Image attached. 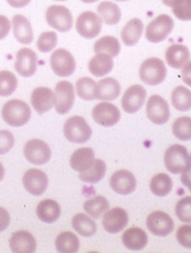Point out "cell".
<instances>
[{"label": "cell", "instance_id": "5b68a950", "mask_svg": "<svg viewBox=\"0 0 191 253\" xmlns=\"http://www.w3.org/2000/svg\"><path fill=\"white\" fill-rule=\"evenodd\" d=\"M46 20L50 27L60 32H67L73 27V16L63 5H52L46 12Z\"/></svg>", "mask_w": 191, "mask_h": 253}, {"label": "cell", "instance_id": "bcb514c9", "mask_svg": "<svg viewBox=\"0 0 191 253\" xmlns=\"http://www.w3.org/2000/svg\"><path fill=\"white\" fill-rule=\"evenodd\" d=\"M11 217L6 210L0 207V232H3L9 226Z\"/></svg>", "mask_w": 191, "mask_h": 253}, {"label": "cell", "instance_id": "7402d4cb", "mask_svg": "<svg viewBox=\"0 0 191 253\" xmlns=\"http://www.w3.org/2000/svg\"><path fill=\"white\" fill-rule=\"evenodd\" d=\"M191 58V53L188 47L182 44H173L166 51V60L168 65L173 69L183 68Z\"/></svg>", "mask_w": 191, "mask_h": 253}, {"label": "cell", "instance_id": "277c9868", "mask_svg": "<svg viewBox=\"0 0 191 253\" xmlns=\"http://www.w3.org/2000/svg\"><path fill=\"white\" fill-rule=\"evenodd\" d=\"M64 134L72 143L84 144L91 139L92 130L84 118L76 116L67 119L64 124Z\"/></svg>", "mask_w": 191, "mask_h": 253}, {"label": "cell", "instance_id": "74e56055", "mask_svg": "<svg viewBox=\"0 0 191 253\" xmlns=\"http://www.w3.org/2000/svg\"><path fill=\"white\" fill-rule=\"evenodd\" d=\"M96 84L91 78L85 77L79 79L76 82V92L78 96L85 101L96 99Z\"/></svg>", "mask_w": 191, "mask_h": 253}, {"label": "cell", "instance_id": "ac0fdd59", "mask_svg": "<svg viewBox=\"0 0 191 253\" xmlns=\"http://www.w3.org/2000/svg\"><path fill=\"white\" fill-rule=\"evenodd\" d=\"M129 223V215L122 208L108 210L102 217V226L108 233L116 234L123 231Z\"/></svg>", "mask_w": 191, "mask_h": 253}, {"label": "cell", "instance_id": "ee69618b", "mask_svg": "<svg viewBox=\"0 0 191 253\" xmlns=\"http://www.w3.org/2000/svg\"><path fill=\"white\" fill-rule=\"evenodd\" d=\"M14 145V137L8 130H0V155L9 152Z\"/></svg>", "mask_w": 191, "mask_h": 253}, {"label": "cell", "instance_id": "f907efd6", "mask_svg": "<svg viewBox=\"0 0 191 253\" xmlns=\"http://www.w3.org/2000/svg\"><path fill=\"white\" fill-rule=\"evenodd\" d=\"M4 176H5V169L2 163H0V181L3 179Z\"/></svg>", "mask_w": 191, "mask_h": 253}, {"label": "cell", "instance_id": "6da1fadb", "mask_svg": "<svg viewBox=\"0 0 191 253\" xmlns=\"http://www.w3.org/2000/svg\"><path fill=\"white\" fill-rule=\"evenodd\" d=\"M31 115L30 107L21 100H11L2 107V119L8 125L14 127L26 125L30 120Z\"/></svg>", "mask_w": 191, "mask_h": 253}, {"label": "cell", "instance_id": "1f68e13d", "mask_svg": "<svg viewBox=\"0 0 191 253\" xmlns=\"http://www.w3.org/2000/svg\"><path fill=\"white\" fill-rule=\"evenodd\" d=\"M97 11L102 21L110 26L117 24L121 19L120 8L116 4L108 1L101 2L98 6Z\"/></svg>", "mask_w": 191, "mask_h": 253}, {"label": "cell", "instance_id": "ab89813d", "mask_svg": "<svg viewBox=\"0 0 191 253\" xmlns=\"http://www.w3.org/2000/svg\"><path fill=\"white\" fill-rule=\"evenodd\" d=\"M173 133L181 141L191 140V118L182 116L175 121Z\"/></svg>", "mask_w": 191, "mask_h": 253}, {"label": "cell", "instance_id": "4316f807", "mask_svg": "<svg viewBox=\"0 0 191 253\" xmlns=\"http://www.w3.org/2000/svg\"><path fill=\"white\" fill-rule=\"evenodd\" d=\"M143 32V23L140 19L134 18L126 23L121 32V39L127 46L138 43Z\"/></svg>", "mask_w": 191, "mask_h": 253}, {"label": "cell", "instance_id": "5bb4252c", "mask_svg": "<svg viewBox=\"0 0 191 253\" xmlns=\"http://www.w3.org/2000/svg\"><path fill=\"white\" fill-rule=\"evenodd\" d=\"M146 89L141 85H132L128 88L121 100L123 110L129 114H133L141 110L146 98Z\"/></svg>", "mask_w": 191, "mask_h": 253}, {"label": "cell", "instance_id": "52a82bcc", "mask_svg": "<svg viewBox=\"0 0 191 253\" xmlns=\"http://www.w3.org/2000/svg\"><path fill=\"white\" fill-rule=\"evenodd\" d=\"M102 27V19L92 11L82 13L76 20V31L80 36L86 39L96 38L100 34Z\"/></svg>", "mask_w": 191, "mask_h": 253}, {"label": "cell", "instance_id": "9c48e42d", "mask_svg": "<svg viewBox=\"0 0 191 253\" xmlns=\"http://www.w3.org/2000/svg\"><path fill=\"white\" fill-rule=\"evenodd\" d=\"M75 102V91L70 82L62 81L55 86L54 106L57 113L60 115L68 113Z\"/></svg>", "mask_w": 191, "mask_h": 253}, {"label": "cell", "instance_id": "cb8c5ba5", "mask_svg": "<svg viewBox=\"0 0 191 253\" xmlns=\"http://www.w3.org/2000/svg\"><path fill=\"white\" fill-rule=\"evenodd\" d=\"M122 241L129 250L140 251L147 245V234L141 228H129L123 234Z\"/></svg>", "mask_w": 191, "mask_h": 253}, {"label": "cell", "instance_id": "d6986e66", "mask_svg": "<svg viewBox=\"0 0 191 253\" xmlns=\"http://www.w3.org/2000/svg\"><path fill=\"white\" fill-rule=\"evenodd\" d=\"M55 94L48 87L40 86L34 89L31 96L32 107L38 114L42 115L53 107Z\"/></svg>", "mask_w": 191, "mask_h": 253}, {"label": "cell", "instance_id": "d4e9b609", "mask_svg": "<svg viewBox=\"0 0 191 253\" xmlns=\"http://www.w3.org/2000/svg\"><path fill=\"white\" fill-rule=\"evenodd\" d=\"M114 67L113 57L104 53H97L88 64L90 73L95 77H103L111 73Z\"/></svg>", "mask_w": 191, "mask_h": 253}, {"label": "cell", "instance_id": "484cf974", "mask_svg": "<svg viewBox=\"0 0 191 253\" xmlns=\"http://www.w3.org/2000/svg\"><path fill=\"white\" fill-rule=\"evenodd\" d=\"M95 154L90 148H82L76 150L70 157V164L76 171H85L89 169L95 161Z\"/></svg>", "mask_w": 191, "mask_h": 253}, {"label": "cell", "instance_id": "7a4b0ae2", "mask_svg": "<svg viewBox=\"0 0 191 253\" xmlns=\"http://www.w3.org/2000/svg\"><path fill=\"white\" fill-rule=\"evenodd\" d=\"M140 79L149 86H157L165 80L167 69L164 61L157 57H151L143 62L140 67Z\"/></svg>", "mask_w": 191, "mask_h": 253}, {"label": "cell", "instance_id": "60d3db41", "mask_svg": "<svg viewBox=\"0 0 191 253\" xmlns=\"http://www.w3.org/2000/svg\"><path fill=\"white\" fill-rule=\"evenodd\" d=\"M58 43V35L54 32H44L37 41V47L41 52L52 51Z\"/></svg>", "mask_w": 191, "mask_h": 253}, {"label": "cell", "instance_id": "816d5d0a", "mask_svg": "<svg viewBox=\"0 0 191 253\" xmlns=\"http://www.w3.org/2000/svg\"><path fill=\"white\" fill-rule=\"evenodd\" d=\"M81 1H82V2H85V3L90 4L97 2L98 0H81Z\"/></svg>", "mask_w": 191, "mask_h": 253}, {"label": "cell", "instance_id": "83f0119b", "mask_svg": "<svg viewBox=\"0 0 191 253\" xmlns=\"http://www.w3.org/2000/svg\"><path fill=\"white\" fill-rule=\"evenodd\" d=\"M59 204L53 200H44L37 207V214L40 220L47 223L56 221L61 215Z\"/></svg>", "mask_w": 191, "mask_h": 253}, {"label": "cell", "instance_id": "8d00e7d4", "mask_svg": "<svg viewBox=\"0 0 191 253\" xmlns=\"http://www.w3.org/2000/svg\"><path fill=\"white\" fill-rule=\"evenodd\" d=\"M94 52L104 53L111 57H114L118 55L120 51V45L118 40L114 37L105 36L100 38L96 42L94 47Z\"/></svg>", "mask_w": 191, "mask_h": 253}, {"label": "cell", "instance_id": "836d02e7", "mask_svg": "<svg viewBox=\"0 0 191 253\" xmlns=\"http://www.w3.org/2000/svg\"><path fill=\"white\" fill-rule=\"evenodd\" d=\"M109 209V203L102 196H96L88 200L84 204V210L94 219L102 217Z\"/></svg>", "mask_w": 191, "mask_h": 253}, {"label": "cell", "instance_id": "c3c4849f", "mask_svg": "<svg viewBox=\"0 0 191 253\" xmlns=\"http://www.w3.org/2000/svg\"><path fill=\"white\" fill-rule=\"evenodd\" d=\"M182 80L184 83L186 84L191 87V61L188 62L186 65L183 67L182 72Z\"/></svg>", "mask_w": 191, "mask_h": 253}, {"label": "cell", "instance_id": "3957f363", "mask_svg": "<svg viewBox=\"0 0 191 253\" xmlns=\"http://www.w3.org/2000/svg\"><path fill=\"white\" fill-rule=\"evenodd\" d=\"M164 165L173 174L185 171L191 165V157L187 148L177 144L169 147L164 154Z\"/></svg>", "mask_w": 191, "mask_h": 253}, {"label": "cell", "instance_id": "7bdbcfd3", "mask_svg": "<svg viewBox=\"0 0 191 253\" xmlns=\"http://www.w3.org/2000/svg\"><path fill=\"white\" fill-rule=\"evenodd\" d=\"M178 242L185 248L191 250V225H183L176 232Z\"/></svg>", "mask_w": 191, "mask_h": 253}, {"label": "cell", "instance_id": "4fadbf2b", "mask_svg": "<svg viewBox=\"0 0 191 253\" xmlns=\"http://www.w3.org/2000/svg\"><path fill=\"white\" fill-rule=\"evenodd\" d=\"M146 226L149 232L156 236L165 237L174 229V222L167 213L155 211L146 218Z\"/></svg>", "mask_w": 191, "mask_h": 253}, {"label": "cell", "instance_id": "d590c367", "mask_svg": "<svg viewBox=\"0 0 191 253\" xmlns=\"http://www.w3.org/2000/svg\"><path fill=\"white\" fill-rule=\"evenodd\" d=\"M163 3L172 8L173 14L182 21H191V0H162Z\"/></svg>", "mask_w": 191, "mask_h": 253}, {"label": "cell", "instance_id": "9a60e30c", "mask_svg": "<svg viewBox=\"0 0 191 253\" xmlns=\"http://www.w3.org/2000/svg\"><path fill=\"white\" fill-rule=\"evenodd\" d=\"M23 183L29 193L34 196H41L47 191L49 181L48 176L39 169H32L25 173Z\"/></svg>", "mask_w": 191, "mask_h": 253}, {"label": "cell", "instance_id": "d6a6232c", "mask_svg": "<svg viewBox=\"0 0 191 253\" xmlns=\"http://www.w3.org/2000/svg\"><path fill=\"white\" fill-rule=\"evenodd\" d=\"M151 192L158 197H165L168 195L173 188V181L169 175L161 173L155 175L151 179Z\"/></svg>", "mask_w": 191, "mask_h": 253}, {"label": "cell", "instance_id": "4dcf8cb0", "mask_svg": "<svg viewBox=\"0 0 191 253\" xmlns=\"http://www.w3.org/2000/svg\"><path fill=\"white\" fill-rule=\"evenodd\" d=\"M106 164L102 160H95L92 166L79 173V179L88 183H96L102 180L106 173Z\"/></svg>", "mask_w": 191, "mask_h": 253}, {"label": "cell", "instance_id": "f35d334b", "mask_svg": "<svg viewBox=\"0 0 191 253\" xmlns=\"http://www.w3.org/2000/svg\"><path fill=\"white\" fill-rule=\"evenodd\" d=\"M16 76L8 70L0 72V96L7 97L12 95L17 88Z\"/></svg>", "mask_w": 191, "mask_h": 253}, {"label": "cell", "instance_id": "f6af8a7d", "mask_svg": "<svg viewBox=\"0 0 191 253\" xmlns=\"http://www.w3.org/2000/svg\"><path fill=\"white\" fill-rule=\"evenodd\" d=\"M11 30V23L6 17L0 15V41L5 39Z\"/></svg>", "mask_w": 191, "mask_h": 253}, {"label": "cell", "instance_id": "44dd1931", "mask_svg": "<svg viewBox=\"0 0 191 253\" xmlns=\"http://www.w3.org/2000/svg\"><path fill=\"white\" fill-rule=\"evenodd\" d=\"M121 91L120 83L112 78H105L99 81L96 86V99L114 101L118 98Z\"/></svg>", "mask_w": 191, "mask_h": 253}, {"label": "cell", "instance_id": "b9f144b4", "mask_svg": "<svg viewBox=\"0 0 191 253\" xmlns=\"http://www.w3.org/2000/svg\"><path fill=\"white\" fill-rule=\"evenodd\" d=\"M176 214L180 221L191 223V197H185L176 204Z\"/></svg>", "mask_w": 191, "mask_h": 253}, {"label": "cell", "instance_id": "7dc6e473", "mask_svg": "<svg viewBox=\"0 0 191 253\" xmlns=\"http://www.w3.org/2000/svg\"><path fill=\"white\" fill-rule=\"evenodd\" d=\"M181 182L191 192V165H190L189 167L185 171L182 172V176H181Z\"/></svg>", "mask_w": 191, "mask_h": 253}, {"label": "cell", "instance_id": "603a6c76", "mask_svg": "<svg viewBox=\"0 0 191 253\" xmlns=\"http://www.w3.org/2000/svg\"><path fill=\"white\" fill-rule=\"evenodd\" d=\"M12 25L14 38L20 43L29 45L33 41V31L26 17L20 14L14 16Z\"/></svg>", "mask_w": 191, "mask_h": 253}, {"label": "cell", "instance_id": "e575fe53", "mask_svg": "<svg viewBox=\"0 0 191 253\" xmlns=\"http://www.w3.org/2000/svg\"><path fill=\"white\" fill-rule=\"evenodd\" d=\"M171 101L176 110L188 111L191 109V91L183 86H177L172 92Z\"/></svg>", "mask_w": 191, "mask_h": 253}, {"label": "cell", "instance_id": "f1b7e54d", "mask_svg": "<svg viewBox=\"0 0 191 253\" xmlns=\"http://www.w3.org/2000/svg\"><path fill=\"white\" fill-rule=\"evenodd\" d=\"M72 226L76 232L85 238L93 236L97 230L95 221L87 214L79 213L72 219Z\"/></svg>", "mask_w": 191, "mask_h": 253}, {"label": "cell", "instance_id": "f546056e", "mask_svg": "<svg viewBox=\"0 0 191 253\" xmlns=\"http://www.w3.org/2000/svg\"><path fill=\"white\" fill-rule=\"evenodd\" d=\"M55 247L58 253H77L80 247V242L78 237L73 232H64L57 237Z\"/></svg>", "mask_w": 191, "mask_h": 253}, {"label": "cell", "instance_id": "f5cc1de1", "mask_svg": "<svg viewBox=\"0 0 191 253\" xmlns=\"http://www.w3.org/2000/svg\"><path fill=\"white\" fill-rule=\"evenodd\" d=\"M115 1H118V2H124V1H128V0H115Z\"/></svg>", "mask_w": 191, "mask_h": 253}, {"label": "cell", "instance_id": "ba28073f", "mask_svg": "<svg viewBox=\"0 0 191 253\" xmlns=\"http://www.w3.org/2000/svg\"><path fill=\"white\" fill-rule=\"evenodd\" d=\"M50 66L56 76L69 77L74 73L76 63L71 53L64 48L55 50L50 57Z\"/></svg>", "mask_w": 191, "mask_h": 253}, {"label": "cell", "instance_id": "ffe728a7", "mask_svg": "<svg viewBox=\"0 0 191 253\" xmlns=\"http://www.w3.org/2000/svg\"><path fill=\"white\" fill-rule=\"evenodd\" d=\"M11 251L15 253H35L37 248L36 240L27 231H18L10 239Z\"/></svg>", "mask_w": 191, "mask_h": 253}, {"label": "cell", "instance_id": "30bf717a", "mask_svg": "<svg viewBox=\"0 0 191 253\" xmlns=\"http://www.w3.org/2000/svg\"><path fill=\"white\" fill-rule=\"evenodd\" d=\"M26 160L36 166L46 164L50 160L52 151L49 145L41 139H32L26 144L23 150Z\"/></svg>", "mask_w": 191, "mask_h": 253}, {"label": "cell", "instance_id": "db71d44e", "mask_svg": "<svg viewBox=\"0 0 191 253\" xmlns=\"http://www.w3.org/2000/svg\"><path fill=\"white\" fill-rule=\"evenodd\" d=\"M55 1H66V0H55Z\"/></svg>", "mask_w": 191, "mask_h": 253}, {"label": "cell", "instance_id": "11a10c76", "mask_svg": "<svg viewBox=\"0 0 191 253\" xmlns=\"http://www.w3.org/2000/svg\"></svg>", "mask_w": 191, "mask_h": 253}, {"label": "cell", "instance_id": "8fae6325", "mask_svg": "<svg viewBox=\"0 0 191 253\" xmlns=\"http://www.w3.org/2000/svg\"><path fill=\"white\" fill-rule=\"evenodd\" d=\"M146 111L148 119L155 125H164L170 119V107L160 95H153L149 98Z\"/></svg>", "mask_w": 191, "mask_h": 253}, {"label": "cell", "instance_id": "8992f818", "mask_svg": "<svg viewBox=\"0 0 191 253\" xmlns=\"http://www.w3.org/2000/svg\"><path fill=\"white\" fill-rule=\"evenodd\" d=\"M174 28V22L170 16L161 14L152 20L146 30V38L152 43L164 41Z\"/></svg>", "mask_w": 191, "mask_h": 253}, {"label": "cell", "instance_id": "2e32d148", "mask_svg": "<svg viewBox=\"0 0 191 253\" xmlns=\"http://www.w3.org/2000/svg\"><path fill=\"white\" fill-rule=\"evenodd\" d=\"M37 63L36 53L31 48H23L17 53L14 68L22 77H32L36 73Z\"/></svg>", "mask_w": 191, "mask_h": 253}, {"label": "cell", "instance_id": "7c38bea8", "mask_svg": "<svg viewBox=\"0 0 191 253\" xmlns=\"http://www.w3.org/2000/svg\"><path fill=\"white\" fill-rule=\"evenodd\" d=\"M92 117L96 123L100 126L110 127L118 123L120 119V112L111 103L101 102L93 109Z\"/></svg>", "mask_w": 191, "mask_h": 253}, {"label": "cell", "instance_id": "e0dca14e", "mask_svg": "<svg viewBox=\"0 0 191 253\" xmlns=\"http://www.w3.org/2000/svg\"><path fill=\"white\" fill-rule=\"evenodd\" d=\"M109 182L113 191L121 195L132 193L137 185L136 178L132 172L127 170L114 172L110 178Z\"/></svg>", "mask_w": 191, "mask_h": 253}, {"label": "cell", "instance_id": "681fc988", "mask_svg": "<svg viewBox=\"0 0 191 253\" xmlns=\"http://www.w3.org/2000/svg\"><path fill=\"white\" fill-rule=\"evenodd\" d=\"M6 1L10 6L15 8H24L31 2V0H6Z\"/></svg>", "mask_w": 191, "mask_h": 253}]
</instances>
